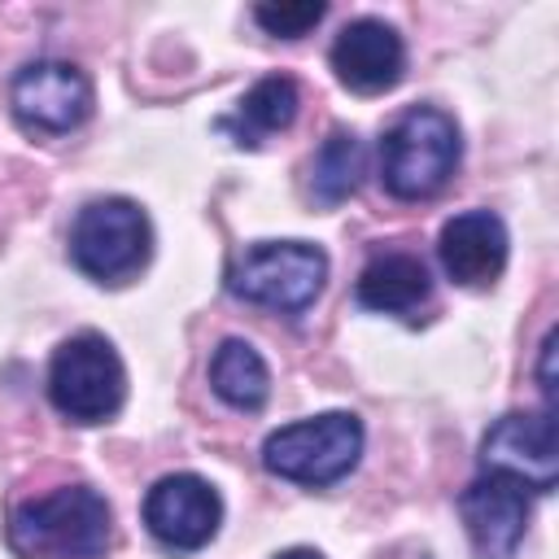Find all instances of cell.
Instances as JSON below:
<instances>
[{
  "label": "cell",
  "instance_id": "cell-9",
  "mask_svg": "<svg viewBox=\"0 0 559 559\" xmlns=\"http://www.w3.org/2000/svg\"><path fill=\"white\" fill-rule=\"evenodd\" d=\"M223 520V498L197 472L162 476L144 493V524L166 550H201Z\"/></svg>",
  "mask_w": 559,
  "mask_h": 559
},
{
  "label": "cell",
  "instance_id": "cell-11",
  "mask_svg": "<svg viewBox=\"0 0 559 559\" xmlns=\"http://www.w3.org/2000/svg\"><path fill=\"white\" fill-rule=\"evenodd\" d=\"M328 57H332L336 79L358 96L389 92L406 70L402 35L380 17H354L349 26H341V35L332 39Z\"/></svg>",
  "mask_w": 559,
  "mask_h": 559
},
{
  "label": "cell",
  "instance_id": "cell-5",
  "mask_svg": "<svg viewBox=\"0 0 559 559\" xmlns=\"http://www.w3.org/2000/svg\"><path fill=\"white\" fill-rule=\"evenodd\" d=\"M48 397L74 424H105L127 397V371L118 349L100 332H74L52 349Z\"/></svg>",
  "mask_w": 559,
  "mask_h": 559
},
{
  "label": "cell",
  "instance_id": "cell-2",
  "mask_svg": "<svg viewBox=\"0 0 559 559\" xmlns=\"http://www.w3.org/2000/svg\"><path fill=\"white\" fill-rule=\"evenodd\" d=\"M459 153L463 140L454 118L432 105H415L380 140V179L397 201H424L450 183Z\"/></svg>",
  "mask_w": 559,
  "mask_h": 559
},
{
  "label": "cell",
  "instance_id": "cell-15",
  "mask_svg": "<svg viewBox=\"0 0 559 559\" xmlns=\"http://www.w3.org/2000/svg\"><path fill=\"white\" fill-rule=\"evenodd\" d=\"M210 389L231 406V411H258L271 393V376H266V362L262 354L240 341V336H227L214 358H210Z\"/></svg>",
  "mask_w": 559,
  "mask_h": 559
},
{
  "label": "cell",
  "instance_id": "cell-13",
  "mask_svg": "<svg viewBox=\"0 0 559 559\" xmlns=\"http://www.w3.org/2000/svg\"><path fill=\"white\" fill-rule=\"evenodd\" d=\"M358 301L367 310H380V314H415L428 293H432V280H428V266L415 258V253H376L362 271H358V284H354Z\"/></svg>",
  "mask_w": 559,
  "mask_h": 559
},
{
  "label": "cell",
  "instance_id": "cell-8",
  "mask_svg": "<svg viewBox=\"0 0 559 559\" xmlns=\"http://www.w3.org/2000/svg\"><path fill=\"white\" fill-rule=\"evenodd\" d=\"M13 118L35 135H66L87 122L92 114V83L79 66L44 57L13 74L9 87Z\"/></svg>",
  "mask_w": 559,
  "mask_h": 559
},
{
  "label": "cell",
  "instance_id": "cell-6",
  "mask_svg": "<svg viewBox=\"0 0 559 559\" xmlns=\"http://www.w3.org/2000/svg\"><path fill=\"white\" fill-rule=\"evenodd\" d=\"M153 249V227L144 210L127 197H100L87 201L70 227V258L83 275L100 284H122L131 280Z\"/></svg>",
  "mask_w": 559,
  "mask_h": 559
},
{
  "label": "cell",
  "instance_id": "cell-12",
  "mask_svg": "<svg viewBox=\"0 0 559 559\" xmlns=\"http://www.w3.org/2000/svg\"><path fill=\"white\" fill-rule=\"evenodd\" d=\"M441 266L454 284H493L507 266V227L489 210H467L445 218L441 240H437Z\"/></svg>",
  "mask_w": 559,
  "mask_h": 559
},
{
  "label": "cell",
  "instance_id": "cell-10",
  "mask_svg": "<svg viewBox=\"0 0 559 559\" xmlns=\"http://www.w3.org/2000/svg\"><path fill=\"white\" fill-rule=\"evenodd\" d=\"M459 515L476 559H511L528 528V489L507 476L480 472L459 493Z\"/></svg>",
  "mask_w": 559,
  "mask_h": 559
},
{
  "label": "cell",
  "instance_id": "cell-18",
  "mask_svg": "<svg viewBox=\"0 0 559 559\" xmlns=\"http://www.w3.org/2000/svg\"><path fill=\"white\" fill-rule=\"evenodd\" d=\"M550 358H555V332H546V341H542V367H537V376H542V393H546V406L555 402V371H550Z\"/></svg>",
  "mask_w": 559,
  "mask_h": 559
},
{
  "label": "cell",
  "instance_id": "cell-14",
  "mask_svg": "<svg viewBox=\"0 0 559 559\" xmlns=\"http://www.w3.org/2000/svg\"><path fill=\"white\" fill-rule=\"evenodd\" d=\"M297 105H301L297 83H293L288 74H266V79H258V83L240 96V105H236L231 118H218V131H231L236 144H249V148H253V144H262L266 135L288 131L293 118H297Z\"/></svg>",
  "mask_w": 559,
  "mask_h": 559
},
{
  "label": "cell",
  "instance_id": "cell-3",
  "mask_svg": "<svg viewBox=\"0 0 559 559\" xmlns=\"http://www.w3.org/2000/svg\"><path fill=\"white\" fill-rule=\"evenodd\" d=\"M362 454V424L349 411H328L314 419H297L275 428L262 441V467L293 485H332L354 472Z\"/></svg>",
  "mask_w": 559,
  "mask_h": 559
},
{
  "label": "cell",
  "instance_id": "cell-17",
  "mask_svg": "<svg viewBox=\"0 0 559 559\" xmlns=\"http://www.w3.org/2000/svg\"><path fill=\"white\" fill-rule=\"evenodd\" d=\"M323 13H328V4H319V0H301V4H258V9H253V22H258L266 35L297 39V35H306L310 26H319Z\"/></svg>",
  "mask_w": 559,
  "mask_h": 559
},
{
  "label": "cell",
  "instance_id": "cell-1",
  "mask_svg": "<svg viewBox=\"0 0 559 559\" xmlns=\"http://www.w3.org/2000/svg\"><path fill=\"white\" fill-rule=\"evenodd\" d=\"M9 546L17 559H105L109 502L92 485H61L22 498L9 511Z\"/></svg>",
  "mask_w": 559,
  "mask_h": 559
},
{
  "label": "cell",
  "instance_id": "cell-4",
  "mask_svg": "<svg viewBox=\"0 0 559 559\" xmlns=\"http://www.w3.org/2000/svg\"><path fill=\"white\" fill-rule=\"evenodd\" d=\"M323 280H328V253L306 240H258L227 271V288L240 301L280 314H301L319 297Z\"/></svg>",
  "mask_w": 559,
  "mask_h": 559
},
{
  "label": "cell",
  "instance_id": "cell-7",
  "mask_svg": "<svg viewBox=\"0 0 559 559\" xmlns=\"http://www.w3.org/2000/svg\"><path fill=\"white\" fill-rule=\"evenodd\" d=\"M480 472L507 476L528 493H550L559 480V428L555 411H511L480 441Z\"/></svg>",
  "mask_w": 559,
  "mask_h": 559
},
{
  "label": "cell",
  "instance_id": "cell-19",
  "mask_svg": "<svg viewBox=\"0 0 559 559\" xmlns=\"http://www.w3.org/2000/svg\"><path fill=\"white\" fill-rule=\"evenodd\" d=\"M275 559H323V555L310 550V546H293V550H284V555H275Z\"/></svg>",
  "mask_w": 559,
  "mask_h": 559
},
{
  "label": "cell",
  "instance_id": "cell-16",
  "mask_svg": "<svg viewBox=\"0 0 559 559\" xmlns=\"http://www.w3.org/2000/svg\"><path fill=\"white\" fill-rule=\"evenodd\" d=\"M362 179V140L354 131H332L310 166V192L319 205H341Z\"/></svg>",
  "mask_w": 559,
  "mask_h": 559
}]
</instances>
